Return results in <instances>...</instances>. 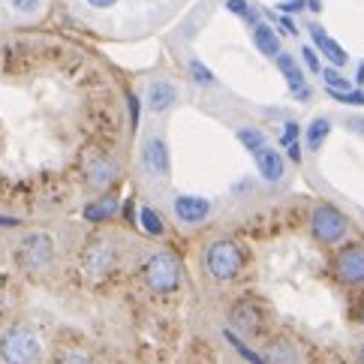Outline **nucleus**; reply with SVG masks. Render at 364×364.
Listing matches in <instances>:
<instances>
[{"label":"nucleus","instance_id":"29","mask_svg":"<svg viewBox=\"0 0 364 364\" xmlns=\"http://www.w3.org/2000/svg\"><path fill=\"white\" fill-rule=\"evenodd\" d=\"M301 60L307 63V70H310V73H322V63H319V51H316V48L304 46V48H301Z\"/></svg>","mask_w":364,"mask_h":364},{"label":"nucleus","instance_id":"10","mask_svg":"<svg viewBox=\"0 0 364 364\" xmlns=\"http://www.w3.org/2000/svg\"><path fill=\"white\" fill-rule=\"evenodd\" d=\"M310 40H314V48L319 51L322 58H328L331 60V67H343V63L349 60V55L343 51V46L337 43V40H331L328 33H325V28H319V24H310Z\"/></svg>","mask_w":364,"mask_h":364},{"label":"nucleus","instance_id":"11","mask_svg":"<svg viewBox=\"0 0 364 364\" xmlns=\"http://www.w3.org/2000/svg\"><path fill=\"white\" fill-rule=\"evenodd\" d=\"M256 168H259V175H262L268 184H277V181L286 175V163H283V154L277 151V148H271V145H265V148H259L256 154Z\"/></svg>","mask_w":364,"mask_h":364},{"label":"nucleus","instance_id":"20","mask_svg":"<svg viewBox=\"0 0 364 364\" xmlns=\"http://www.w3.org/2000/svg\"><path fill=\"white\" fill-rule=\"evenodd\" d=\"M139 226L148 232V235H163L166 232V223H163V217L154 211V208H139Z\"/></svg>","mask_w":364,"mask_h":364},{"label":"nucleus","instance_id":"19","mask_svg":"<svg viewBox=\"0 0 364 364\" xmlns=\"http://www.w3.org/2000/svg\"><path fill=\"white\" fill-rule=\"evenodd\" d=\"M265 361L268 364H298V349L289 341H274V343L268 346Z\"/></svg>","mask_w":364,"mask_h":364},{"label":"nucleus","instance_id":"12","mask_svg":"<svg viewBox=\"0 0 364 364\" xmlns=\"http://www.w3.org/2000/svg\"><path fill=\"white\" fill-rule=\"evenodd\" d=\"M232 325L241 331V334H259V328H262V310H259L256 301H238L235 307H232Z\"/></svg>","mask_w":364,"mask_h":364},{"label":"nucleus","instance_id":"17","mask_svg":"<svg viewBox=\"0 0 364 364\" xmlns=\"http://www.w3.org/2000/svg\"><path fill=\"white\" fill-rule=\"evenodd\" d=\"M114 214H118V199L114 196H102L97 202H90L82 211V217L87 220V223H106V220L114 217Z\"/></svg>","mask_w":364,"mask_h":364},{"label":"nucleus","instance_id":"33","mask_svg":"<svg viewBox=\"0 0 364 364\" xmlns=\"http://www.w3.org/2000/svg\"><path fill=\"white\" fill-rule=\"evenodd\" d=\"M58 364H90L85 355H79V353H70V355H63Z\"/></svg>","mask_w":364,"mask_h":364},{"label":"nucleus","instance_id":"30","mask_svg":"<svg viewBox=\"0 0 364 364\" xmlns=\"http://www.w3.org/2000/svg\"><path fill=\"white\" fill-rule=\"evenodd\" d=\"M283 16H292V12H301L307 9V0H280V6H277Z\"/></svg>","mask_w":364,"mask_h":364},{"label":"nucleus","instance_id":"16","mask_svg":"<svg viewBox=\"0 0 364 364\" xmlns=\"http://www.w3.org/2000/svg\"><path fill=\"white\" fill-rule=\"evenodd\" d=\"M114 178H118V166H114L112 160H106V157H94V160H90V166H87V181H90L94 187H109Z\"/></svg>","mask_w":364,"mask_h":364},{"label":"nucleus","instance_id":"2","mask_svg":"<svg viewBox=\"0 0 364 364\" xmlns=\"http://www.w3.org/2000/svg\"><path fill=\"white\" fill-rule=\"evenodd\" d=\"M0 358L4 364H36L40 358V341L28 325H12L0 337Z\"/></svg>","mask_w":364,"mask_h":364},{"label":"nucleus","instance_id":"31","mask_svg":"<svg viewBox=\"0 0 364 364\" xmlns=\"http://www.w3.org/2000/svg\"><path fill=\"white\" fill-rule=\"evenodd\" d=\"M43 0H12V6H16L18 12H36L40 9Z\"/></svg>","mask_w":364,"mask_h":364},{"label":"nucleus","instance_id":"7","mask_svg":"<svg viewBox=\"0 0 364 364\" xmlns=\"http://www.w3.org/2000/svg\"><path fill=\"white\" fill-rule=\"evenodd\" d=\"M141 166H145L148 178H154V181L168 178L172 160H168V145H166V139L151 136V139L145 141V148H141Z\"/></svg>","mask_w":364,"mask_h":364},{"label":"nucleus","instance_id":"27","mask_svg":"<svg viewBox=\"0 0 364 364\" xmlns=\"http://www.w3.org/2000/svg\"><path fill=\"white\" fill-rule=\"evenodd\" d=\"M298 136H301V127H298L295 121H286V124H283V133H280V145L289 148L292 141H298Z\"/></svg>","mask_w":364,"mask_h":364},{"label":"nucleus","instance_id":"28","mask_svg":"<svg viewBox=\"0 0 364 364\" xmlns=\"http://www.w3.org/2000/svg\"><path fill=\"white\" fill-rule=\"evenodd\" d=\"M127 109H129V127L139 129V121H141V102L136 94H127Z\"/></svg>","mask_w":364,"mask_h":364},{"label":"nucleus","instance_id":"18","mask_svg":"<svg viewBox=\"0 0 364 364\" xmlns=\"http://www.w3.org/2000/svg\"><path fill=\"white\" fill-rule=\"evenodd\" d=\"M328 136H331V121L328 118H314L307 124V133H304L307 151H322V145H325V139Z\"/></svg>","mask_w":364,"mask_h":364},{"label":"nucleus","instance_id":"36","mask_svg":"<svg viewBox=\"0 0 364 364\" xmlns=\"http://www.w3.org/2000/svg\"><path fill=\"white\" fill-rule=\"evenodd\" d=\"M349 129H353V133H361V136H364V118H349Z\"/></svg>","mask_w":364,"mask_h":364},{"label":"nucleus","instance_id":"39","mask_svg":"<svg viewBox=\"0 0 364 364\" xmlns=\"http://www.w3.org/2000/svg\"><path fill=\"white\" fill-rule=\"evenodd\" d=\"M355 85H364V60L358 63V73H355Z\"/></svg>","mask_w":364,"mask_h":364},{"label":"nucleus","instance_id":"13","mask_svg":"<svg viewBox=\"0 0 364 364\" xmlns=\"http://www.w3.org/2000/svg\"><path fill=\"white\" fill-rule=\"evenodd\" d=\"M114 265V247L109 241H94L85 250V268L87 274H106Z\"/></svg>","mask_w":364,"mask_h":364},{"label":"nucleus","instance_id":"4","mask_svg":"<svg viewBox=\"0 0 364 364\" xmlns=\"http://www.w3.org/2000/svg\"><path fill=\"white\" fill-rule=\"evenodd\" d=\"M310 232H314V238L325 247H334L346 238L349 232V220L337 211L334 205H316L314 214H310Z\"/></svg>","mask_w":364,"mask_h":364},{"label":"nucleus","instance_id":"34","mask_svg":"<svg viewBox=\"0 0 364 364\" xmlns=\"http://www.w3.org/2000/svg\"><path fill=\"white\" fill-rule=\"evenodd\" d=\"M286 151H289V160H292V163H301L304 154H301V145H298V141H292V145L286 148Z\"/></svg>","mask_w":364,"mask_h":364},{"label":"nucleus","instance_id":"8","mask_svg":"<svg viewBox=\"0 0 364 364\" xmlns=\"http://www.w3.org/2000/svg\"><path fill=\"white\" fill-rule=\"evenodd\" d=\"M274 60H277V70L283 73L286 85H289V90L295 94V100L307 102L310 97H314V90H310V85H307V79H304V73H301V67H298V60H295L292 55H286V51H280V55H277Z\"/></svg>","mask_w":364,"mask_h":364},{"label":"nucleus","instance_id":"25","mask_svg":"<svg viewBox=\"0 0 364 364\" xmlns=\"http://www.w3.org/2000/svg\"><path fill=\"white\" fill-rule=\"evenodd\" d=\"M226 341H229L232 346H235V353H241V358H244V361H250V364H268V361H265V355H259V353H253V349H250V346H247L244 341H238V337H235V334H232V331H226Z\"/></svg>","mask_w":364,"mask_h":364},{"label":"nucleus","instance_id":"6","mask_svg":"<svg viewBox=\"0 0 364 364\" xmlns=\"http://www.w3.org/2000/svg\"><path fill=\"white\" fill-rule=\"evenodd\" d=\"M51 259H55V244H51V238L43 235V232H33V235H28L18 247V262L28 271L48 268Z\"/></svg>","mask_w":364,"mask_h":364},{"label":"nucleus","instance_id":"23","mask_svg":"<svg viewBox=\"0 0 364 364\" xmlns=\"http://www.w3.org/2000/svg\"><path fill=\"white\" fill-rule=\"evenodd\" d=\"M319 75H322V82H325L328 90H353V82H349L346 75L337 73V67H325Z\"/></svg>","mask_w":364,"mask_h":364},{"label":"nucleus","instance_id":"35","mask_svg":"<svg viewBox=\"0 0 364 364\" xmlns=\"http://www.w3.org/2000/svg\"><path fill=\"white\" fill-rule=\"evenodd\" d=\"M87 6H94V9H109V6H114L118 0H85Z\"/></svg>","mask_w":364,"mask_h":364},{"label":"nucleus","instance_id":"41","mask_svg":"<svg viewBox=\"0 0 364 364\" xmlns=\"http://www.w3.org/2000/svg\"><path fill=\"white\" fill-rule=\"evenodd\" d=\"M361 322H364V304H361Z\"/></svg>","mask_w":364,"mask_h":364},{"label":"nucleus","instance_id":"14","mask_svg":"<svg viewBox=\"0 0 364 364\" xmlns=\"http://www.w3.org/2000/svg\"><path fill=\"white\" fill-rule=\"evenodd\" d=\"M178 102V87L172 85V82H163V79H157V82H151L148 85V109L154 112V114H163V112H168Z\"/></svg>","mask_w":364,"mask_h":364},{"label":"nucleus","instance_id":"40","mask_svg":"<svg viewBox=\"0 0 364 364\" xmlns=\"http://www.w3.org/2000/svg\"><path fill=\"white\" fill-rule=\"evenodd\" d=\"M358 364H364V346H361V353H358Z\"/></svg>","mask_w":364,"mask_h":364},{"label":"nucleus","instance_id":"21","mask_svg":"<svg viewBox=\"0 0 364 364\" xmlns=\"http://www.w3.org/2000/svg\"><path fill=\"white\" fill-rule=\"evenodd\" d=\"M226 9H229V12H235L241 21L253 24V28L259 24V9L250 4V0H226Z\"/></svg>","mask_w":364,"mask_h":364},{"label":"nucleus","instance_id":"38","mask_svg":"<svg viewBox=\"0 0 364 364\" xmlns=\"http://www.w3.org/2000/svg\"><path fill=\"white\" fill-rule=\"evenodd\" d=\"M307 9L310 12H319L322 9V0H307Z\"/></svg>","mask_w":364,"mask_h":364},{"label":"nucleus","instance_id":"3","mask_svg":"<svg viewBox=\"0 0 364 364\" xmlns=\"http://www.w3.org/2000/svg\"><path fill=\"white\" fill-rule=\"evenodd\" d=\"M145 283H148V289L157 292V295L175 292L178 283H181V262L166 250L154 253L145 262Z\"/></svg>","mask_w":364,"mask_h":364},{"label":"nucleus","instance_id":"1","mask_svg":"<svg viewBox=\"0 0 364 364\" xmlns=\"http://www.w3.org/2000/svg\"><path fill=\"white\" fill-rule=\"evenodd\" d=\"M244 265V253H241V247L235 241H214V244H208V250H205V271L211 274L214 280H235L238 277V271Z\"/></svg>","mask_w":364,"mask_h":364},{"label":"nucleus","instance_id":"24","mask_svg":"<svg viewBox=\"0 0 364 364\" xmlns=\"http://www.w3.org/2000/svg\"><path fill=\"white\" fill-rule=\"evenodd\" d=\"M187 70H190V75H193V82L202 85V87H208V85H214V82H217V75L208 70L202 60H190V63H187Z\"/></svg>","mask_w":364,"mask_h":364},{"label":"nucleus","instance_id":"22","mask_svg":"<svg viewBox=\"0 0 364 364\" xmlns=\"http://www.w3.org/2000/svg\"><path fill=\"white\" fill-rule=\"evenodd\" d=\"M238 141L247 148V151H259V148H265L268 141H265V133L262 129H256V127H244V129H238Z\"/></svg>","mask_w":364,"mask_h":364},{"label":"nucleus","instance_id":"32","mask_svg":"<svg viewBox=\"0 0 364 364\" xmlns=\"http://www.w3.org/2000/svg\"><path fill=\"white\" fill-rule=\"evenodd\" d=\"M274 21H277V28H280L283 33H298V31H295V24H292V18H289V16H283V12H280V16H274Z\"/></svg>","mask_w":364,"mask_h":364},{"label":"nucleus","instance_id":"15","mask_svg":"<svg viewBox=\"0 0 364 364\" xmlns=\"http://www.w3.org/2000/svg\"><path fill=\"white\" fill-rule=\"evenodd\" d=\"M253 46L259 48V55H265V58H277L280 55V36H277V31L271 28V24H262V21L256 24L253 28Z\"/></svg>","mask_w":364,"mask_h":364},{"label":"nucleus","instance_id":"26","mask_svg":"<svg viewBox=\"0 0 364 364\" xmlns=\"http://www.w3.org/2000/svg\"><path fill=\"white\" fill-rule=\"evenodd\" d=\"M331 100L343 102V106H364V90L353 87V90H328Z\"/></svg>","mask_w":364,"mask_h":364},{"label":"nucleus","instance_id":"37","mask_svg":"<svg viewBox=\"0 0 364 364\" xmlns=\"http://www.w3.org/2000/svg\"><path fill=\"white\" fill-rule=\"evenodd\" d=\"M12 226H18V220H16V217H4V214H0V229H12Z\"/></svg>","mask_w":364,"mask_h":364},{"label":"nucleus","instance_id":"5","mask_svg":"<svg viewBox=\"0 0 364 364\" xmlns=\"http://www.w3.org/2000/svg\"><path fill=\"white\" fill-rule=\"evenodd\" d=\"M334 277L346 286H361L364 283V247L361 244H346L334 256Z\"/></svg>","mask_w":364,"mask_h":364},{"label":"nucleus","instance_id":"9","mask_svg":"<svg viewBox=\"0 0 364 364\" xmlns=\"http://www.w3.org/2000/svg\"><path fill=\"white\" fill-rule=\"evenodd\" d=\"M175 217L181 220V223L187 226H199L202 220H208V214H211V202H208L205 196H175Z\"/></svg>","mask_w":364,"mask_h":364}]
</instances>
